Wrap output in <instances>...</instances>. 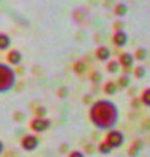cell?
I'll use <instances>...</instances> for the list:
<instances>
[{
    "label": "cell",
    "instance_id": "cell-16",
    "mask_svg": "<svg viewBox=\"0 0 150 157\" xmlns=\"http://www.w3.org/2000/svg\"><path fill=\"white\" fill-rule=\"evenodd\" d=\"M98 152L102 155H110L111 152H112V148L108 145L107 141H102V143L98 145Z\"/></svg>",
    "mask_w": 150,
    "mask_h": 157
},
{
    "label": "cell",
    "instance_id": "cell-9",
    "mask_svg": "<svg viewBox=\"0 0 150 157\" xmlns=\"http://www.w3.org/2000/svg\"><path fill=\"white\" fill-rule=\"evenodd\" d=\"M111 55V51H110V48L108 47H106V46H101L97 48V51H95V56L98 60L101 62H106V60H108V58Z\"/></svg>",
    "mask_w": 150,
    "mask_h": 157
},
{
    "label": "cell",
    "instance_id": "cell-25",
    "mask_svg": "<svg viewBox=\"0 0 150 157\" xmlns=\"http://www.w3.org/2000/svg\"><path fill=\"white\" fill-rule=\"evenodd\" d=\"M22 118H24V114H22V113H20V111H17L16 114H14V119H16L17 122H21Z\"/></svg>",
    "mask_w": 150,
    "mask_h": 157
},
{
    "label": "cell",
    "instance_id": "cell-21",
    "mask_svg": "<svg viewBox=\"0 0 150 157\" xmlns=\"http://www.w3.org/2000/svg\"><path fill=\"white\" fill-rule=\"evenodd\" d=\"M90 80L94 82V84H97V82H101V80H102V75H101L99 72H91L90 73Z\"/></svg>",
    "mask_w": 150,
    "mask_h": 157
},
{
    "label": "cell",
    "instance_id": "cell-23",
    "mask_svg": "<svg viewBox=\"0 0 150 157\" xmlns=\"http://www.w3.org/2000/svg\"><path fill=\"white\" fill-rule=\"evenodd\" d=\"M67 93H68L67 88H60V89L57 90V94H59V97H61V98H64L67 96Z\"/></svg>",
    "mask_w": 150,
    "mask_h": 157
},
{
    "label": "cell",
    "instance_id": "cell-4",
    "mask_svg": "<svg viewBox=\"0 0 150 157\" xmlns=\"http://www.w3.org/2000/svg\"><path fill=\"white\" fill-rule=\"evenodd\" d=\"M51 126V122L50 119H47L46 117H35L34 119H31L30 122V128L34 131V132H38V134H41V132H45L50 128Z\"/></svg>",
    "mask_w": 150,
    "mask_h": 157
},
{
    "label": "cell",
    "instance_id": "cell-1",
    "mask_svg": "<svg viewBox=\"0 0 150 157\" xmlns=\"http://www.w3.org/2000/svg\"><path fill=\"white\" fill-rule=\"evenodd\" d=\"M89 118L97 128L111 130L119 121V109L114 102L99 100L90 106Z\"/></svg>",
    "mask_w": 150,
    "mask_h": 157
},
{
    "label": "cell",
    "instance_id": "cell-10",
    "mask_svg": "<svg viewBox=\"0 0 150 157\" xmlns=\"http://www.w3.org/2000/svg\"><path fill=\"white\" fill-rule=\"evenodd\" d=\"M12 45V41H11V37L5 33H0V51H4V50H8Z\"/></svg>",
    "mask_w": 150,
    "mask_h": 157
},
{
    "label": "cell",
    "instance_id": "cell-11",
    "mask_svg": "<svg viewBox=\"0 0 150 157\" xmlns=\"http://www.w3.org/2000/svg\"><path fill=\"white\" fill-rule=\"evenodd\" d=\"M103 89H104V93H106V94H108V96H114L115 93L118 92L119 86H118V84H116V82H114V81H107V82L104 84Z\"/></svg>",
    "mask_w": 150,
    "mask_h": 157
},
{
    "label": "cell",
    "instance_id": "cell-24",
    "mask_svg": "<svg viewBox=\"0 0 150 157\" xmlns=\"http://www.w3.org/2000/svg\"><path fill=\"white\" fill-rule=\"evenodd\" d=\"M68 157H85V155L82 152H79V151H73L72 153L68 156Z\"/></svg>",
    "mask_w": 150,
    "mask_h": 157
},
{
    "label": "cell",
    "instance_id": "cell-26",
    "mask_svg": "<svg viewBox=\"0 0 150 157\" xmlns=\"http://www.w3.org/2000/svg\"><path fill=\"white\" fill-rule=\"evenodd\" d=\"M3 152H4V143L0 140V156L3 155Z\"/></svg>",
    "mask_w": 150,
    "mask_h": 157
},
{
    "label": "cell",
    "instance_id": "cell-14",
    "mask_svg": "<svg viewBox=\"0 0 150 157\" xmlns=\"http://www.w3.org/2000/svg\"><path fill=\"white\" fill-rule=\"evenodd\" d=\"M146 56H148V50L145 47H140V48H137L136 50V52H134V55H133V58H136L137 60H145L146 59Z\"/></svg>",
    "mask_w": 150,
    "mask_h": 157
},
{
    "label": "cell",
    "instance_id": "cell-2",
    "mask_svg": "<svg viewBox=\"0 0 150 157\" xmlns=\"http://www.w3.org/2000/svg\"><path fill=\"white\" fill-rule=\"evenodd\" d=\"M17 82L16 71L12 68V66L0 63V94L11 92Z\"/></svg>",
    "mask_w": 150,
    "mask_h": 157
},
{
    "label": "cell",
    "instance_id": "cell-5",
    "mask_svg": "<svg viewBox=\"0 0 150 157\" xmlns=\"http://www.w3.org/2000/svg\"><path fill=\"white\" fill-rule=\"evenodd\" d=\"M39 145V139L33 135V134H27L21 139V148L26 152H33L38 148Z\"/></svg>",
    "mask_w": 150,
    "mask_h": 157
},
{
    "label": "cell",
    "instance_id": "cell-7",
    "mask_svg": "<svg viewBox=\"0 0 150 157\" xmlns=\"http://www.w3.org/2000/svg\"><path fill=\"white\" fill-rule=\"evenodd\" d=\"M112 41L118 47H123V46L127 45V42H128V34L123 30H118L114 34Z\"/></svg>",
    "mask_w": 150,
    "mask_h": 157
},
{
    "label": "cell",
    "instance_id": "cell-3",
    "mask_svg": "<svg viewBox=\"0 0 150 157\" xmlns=\"http://www.w3.org/2000/svg\"><path fill=\"white\" fill-rule=\"evenodd\" d=\"M124 135L123 132L120 131H116V130H111L107 132V135H106V140L107 141L108 145L111 147V148H119V147H122L124 144Z\"/></svg>",
    "mask_w": 150,
    "mask_h": 157
},
{
    "label": "cell",
    "instance_id": "cell-15",
    "mask_svg": "<svg viewBox=\"0 0 150 157\" xmlns=\"http://www.w3.org/2000/svg\"><path fill=\"white\" fill-rule=\"evenodd\" d=\"M107 72L108 73H116L119 70H120V64H119V62L118 60H111L107 63Z\"/></svg>",
    "mask_w": 150,
    "mask_h": 157
},
{
    "label": "cell",
    "instance_id": "cell-20",
    "mask_svg": "<svg viewBox=\"0 0 150 157\" xmlns=\"http://www.w3.org/2000/svg\"><path fill=\"white\" fill-rule=\"evenodd\" d=\"M145 75H146V68L142 67V66H138L134 68V76L137 78H142Z\"/></svg>",
    "mask_w": 150,
    "mask_h": 157
},
{
    "label": "cell",
    "instance_id": "cell-8",
    "mask_svg": "<svg viewBox=\"0 0 150 157\" xmlns=\"http://www.w3.org/2000/svg\"><path fill=\"white\" fill-rule=\"evenodd\" d=\"M119 64L124 67V68H129V67H132L133 66V62H134V58L132 54H129V52H123L122 55L119 56Z\"/></svg>",
    "mask_w": 150,
    "mask_h": 157
},
{
    "label": "cell",
    "instance_id": "cell-13",
    "mask_svg": "<svg viewBox=\"0 0 150 157\" xmlns=\"http://www.w3.org/2000/svg\"><path fill=\"white\" fill-rule=\"evenodd\" d=\"M140 101H141V104H142V105L150 107V88H148V89H145V90L141 93Z\"/></svg>",
    "mask_w": 150,
    "mask_h": 157
},
{
    "label": "cell",
    "instance_id": "cell-6",
    "mask_svg": "<svg viewBox=\"0 0 150 157\" xmlns=\"http://www.w3.org/2000/svg\"><path fill=\"white\" fill-rule=\"evenodd\" d=\"M7 62L9 66H20L21 62H22V54L20 50H16V48H13V50H11L8 52L7 55Z\"/></svg>",
    "mask_w": 150,
    "mask_h": 157
},
{
    "label": "cell",
    "instance_id": "cell-22",
    "mask_svg": "<svg viewBox=\"0 0 150 157\" xmlns=\"http://www.w3.org/2000/svg\"><path fill=\"white\" fill-rule=\"evenodd\" d=\"M35 117H41V118H43V117H46L47 115V110H46V107H37L35 109Z\"/></svg>",
    "mask_w": 150,
    "mask_h": 157
},
{
    "label": "cell",
    "instance_id": "cell-18",
    "mask_svg": "<svg viewBox=\"0 0 150 157\" xmlns=\"http://www.w3.org/2000/svg\"><path fill=\"white\" fill-rule=\"evenodd\" d=\"M86 64L82 60H79V62H76L75 63V66H73V70H75V72L76 73H79V75H81V73H84L85 71H86Z\"/></svg>",
    "mask_w": 150,
    "mask_h": 157
},
{
    "label": "cell",
    "instance_id": "cell-19",
    "mask_svg": "<svg viewBox=\"0 0 150 157\" xmlns=\"http://www.w3.org/2000/svg\"><path fill=\"white\" fill-rule=\"evenodd\" d=\"M130 84V78L128 76H122L118 80V86L122 88V89H124V88H127L128 85Z\"/></svg>",
    "mask_w": 150,
    "mask_h": 157
},
{
    "label": "cell",
    "instance_id": "cell-12",
    "mask_svg": "<svg viewBox=\"0 0 150 157\" xmlns=\"http://www.w3.org/2000/svg\"><path fill=\"white\" fill-rule=\"evenodd\" d=\"M142 148V141L141 140H136L134 143L130 145L129 148V156L130 157H137L140 155V151Z\"/></svg>",
    "mask_w": 150,
    "mask_h": 157
},
{
    "label": "cell",
    "instance_id": "cell-17",
    "mask_svg": "<svg viewBox=\"0 0 150 157\" xmlns=\"http://www.w3.org/2000/svg\"><path fill=\"white\" fill-rule=\"evenodd\" d=\"M115 13L118 14V16L123 17V16H125V14L128 13V7L125 6V4L120 3V4H118V6H116V8H115Z\"/></svg>",
    "mask_w": 150,
    "mask_h": 157
}]
</instances>
